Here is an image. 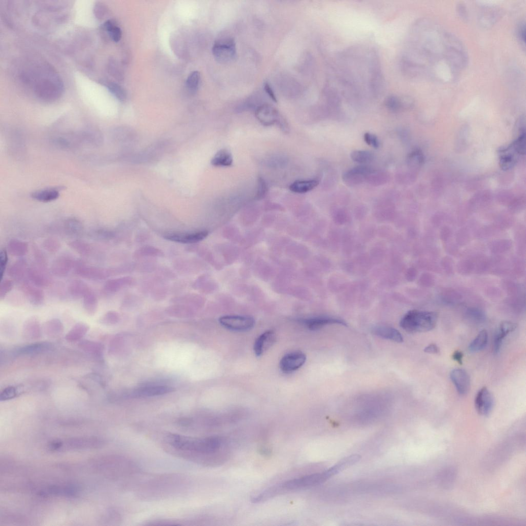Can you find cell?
<instances>
[{"label":"cell","mask_w":526,"mask_h":526,"mask_svg":"<svg viewBox=\"0 0 526 526\" xmlns=\"http://www.w3.org/2000/svg\"><path fill=\"white\" fill-rule=\"evenodd\" d=\"M166 440L179 452L191 453L195 457H208L209 464L222 463L227 457L226 453L221 451L225 441L221 437L196 438L170 433L166 435Z\"/></svg>","instance_id":"cell-1"},{"label":"cell","mask_w":526,"mask_h":526,"mask_svg":"<svg viewBox=\"0 0 526 526\" xmlns=\"http://www.w3.org/2000/svg\"><path fill=\"white\" fill-rule=\"evenodd\" d=\"M329 479L326 471L308 475L270 487L267 489V493L271 498H273L320 485Z\"/></svg>","instance_id":"cell-2"},{"label":"cell","mask_w":526,"mask_h":526,"mask_svg":"<svg viewBox=\"0 0 526 526\" xmlns=\"http://www.w3.org/2000/svg\"><path fill=\"white\" fill-rule=\"evenodd\" d=\"M437 320L438 314L435 312L413 310L402 318L400 325L410 333L424 332L434 329Z\"/></svg>","instance_id":"cell-3"},{"label":"cell","mask_w":526,"mask_h":526,"mask_svg":"<svg viewBox=\"0 0 526 526\" xmlns=\"http://www.w3.org/2000/svg\"><path fill=\"white\" fill-rule=\"evenodd\" d=\"M75 273L78 276L91 280H102L120 273L119 268L105 269L89 266L84 263L76 262L74 267Z\"/></svg>","instance_id":"cell-4"},{"label":"cell","mask_w":526,"mask_h":526,"mask_svg":"<svg viewBox=\"0 0 526 526\" xmlns=\"http://www.w3.org/2000/svg\"><path fill=\"white\" fill-rule=\"evenodd\" d=\"M212 53L214 58L221 64L231 62L236 56L234 40L229 38L218 40L213 46Z\"/></svg>","instance_id":"cell-5"},{"label":"cell","mask_w":526,"mask_h":526,"mask_svg":"<svg viewBox=\"0 0 526 526\" xmlns=\"http://www.w3.org/2000/svg\"><path fill=\"white\" fill-rule=\"evenodd\" d=\"M224 328L234 331H247L253 329L255 324L253 318L249 316L227 315L219 319Z\"/></svg>","instance_id":"cell-6"},{"label":"cell","mask_w":526,"mask_h":526,"mask_svg":"<svg viewBox=\"0 0 526 526\" xmlns=\"http://www.w3.org/2000/svg\"><path fill=\"white\" fill-rule=\"evenodd\" d=\"M27 278L29 282L41 289L47 288L52 282L51 277L46 270L45 264L37 262L29 267Z\"/></svg>","instance_id":"cell-7"},{"label":"cell","mask_w":526,"mask_h":526,"mask_svg":"<svg viewBox=\"0 0 526 526\" xmlns=\"http://www.w3.org/2000/svg\"><path fill=\"white\" fill-rule=\"evenodd\" d=\"M306 361V355L301 352H294L284 355L280 362V368L284 373H291L301 367Z\"/></svg>","instance_id":"cell-8"},{"label":"cell","mask_w":526,"mask_h":526,"mask_svg":"<svg viewBox=\"0 0 526 526\" xmlns=\"http://www.w3.org/2000/svg\"><path fill=\"white\" fill-rule=\"evenodd\" d=\"M373 170L367 166L355 167L342 175L343 182L349 186H355L367 181L369 174Z\"/></svg>","instance_id":"cell-9"},{"label":"cell","mask_w":526,"mask_h":526,"mask_svg":"<svg viewBox=\"0 0 526 526\" xmlns=\"http://www.w3.org/2000/svg\"><path fill=\"white\" fill-rule=\"evenodd\" d=\"M209 232L202 230L193 232H177L165 234L164 238L171 242L182 244H193L204 240Z\"/></svg>","instance_id":"cell-10"},{"label":"cell","mask_w":526,"mask_h":526,"mask_svg":"<svg viewBox=\"0 0 526 526\" xmlns=\"http://www.w3.org/2000/svg\"><path fill=\"white\" fill-rule=\"evenodd\" d=\"M494 405L493 394L486 387L482 388L476 394L475 406L476 411L482 416H488Z\"/></svg>","instance_id":"cell-11"},{"label":"cell","mask_w":526,"mask_h":526,"mask_svg":"<svg viewBox=\"0 0 526 526\" xmlns=\"http://www.w3.org/2000/svg\"><path fill=\"white\" fill-rule=\"evenodd\" d=\"M54 344L49 341L33 343L21 346L13 351L14 356H33L53 351Z\"/></svg>","instance_id":"cell-12"},{"label":"cell","mask_w":526,"mask_h":526,"mask_svg":"<svg viewBox=\"0 0 526 526\" xmlns=\"http://www.w3.org/2000/svg\"><path fill=\"white\" fill-rule=\"evenodd\" d=\"M21 290L32 305L39 306L44 303L45 295L38 287L29 281H24L21 284Z\"/></svg>","instance_id":"cell-13"},{"label":"cell","mask_w":526,"mask_h":526,"mask_svg":"<svg viewBox=\"0 0 526 526\" xmlns=\"http://www.w3.org/2000/svg\"><path fill=\"white\" fill-rule=\"evenodd\" d=\"M76 262L73 258L63 255L56 259L51 266V271L55 276L65 277L72 269H74Z\"/></svg>","instance_id":"cell-14"},{"label":"cell","mask_w":526,"mask_h":526,"mask_svg":"<svg viewBox=\"0 0 526 526\" xmlns=\"http://www.w3.org/2000/svg\"><path fill=\"white\" fill-rule=\"evenodd\" d=\"M22 336L27 341L39 339L41 337V327L38 318L32 316L29 318L24 324Z\"/></svg>","instance_id":"cell-15"},{"label":"cell","mask_w":526,"mask_h":526,"mask_svg":"<svg viewBox=\"0 0 526 526\" xmlns=\"http://www.w3.org/2000/svg\"><path fill=\"white\" fill-rule=\"evenodd\" d=\"M258 120L265 126L273 125L280 121L278 111L268 104H263L258 107L256 112Z\"/></svg>","instance_id":"cell-16"},{"label":"cell","mask_w":526,"mask_h":526,"mask_svg":"<svg viewBox=\"0 0 526 526\" xmlns=\"http://www.w3.org/2000/svg\"><path fill=\"white\" fill-rule=\"evenodd\" d=\"M450 378L461 395L468 393L470 388V379L465 370L460 368L453 369L451 372Z\"/></svg>","instance_id":"cell-17"},{"label":"cell","mask_w":526,"mask_h":526,"mask_svg":"<svg viewBox=\"0 0 526 526\" xmlns=\"http://www.w3.org/2000/svg\"><path fill=\"white\" fill-rule=\"evenodd\" d=\"M306 327L311 330H317L324 327L330 325H341L347 326L346 323L336 318L328 317H318L301 320Z\"/></svg>","instance_id":"cell-18"},{"label":"cell","mask_w":526,"mask_h":526,"mask_svg":"<svg viewBox=\"0 0 526 526\" xmlns=\"http://www.w3.org/2000/svg\"><path fill=\"white\" fill-rule=\"evenodd\" d=\"M29 267L27 261L21 259L16 261L8 268L7 274L11 280L22 283L25 277H27Z\"/></svg>","instance_id":"cell-19"},{"label":"cell","mask_w":526,"mask_h":526,"mask_svg":"<svg viewBox=\"0 0 526 526\" xmlns=\"http://www.w3.org/2000/svg\"><path fill=\"white\" fill-rule=\"evenodd\" d=\"M276 341V335L273 331L268 330L262 333L256 340L254 345V351L257 356L264 354Z\"/></svg>","instance_id":"cell-20"},{"label":"cell","mask_w":526,"mask_h":526,"mask_svg":"<svg viewBox=\"0 0 526 526\" xmlns=\"http://www.w3.org/2000/svg\"><path fill=\"white\" fill-rule=\"evenodd\" d=\"M361 460L362 457L361 456L358 455V454H354V455L342 459L336 464L332 466V467L326 471L330 479V478L333 476L336 475L343 470L351 467V466L361 461Z\"/></svg>","instance_id":"cell-21"},{"label":"cell","mask_w":526,"mask_h":526,"mask_svg":"<svg viewBox=\"0 0 526 526\" xmlns=\"http://www.w3.org/2000/svg\"><path fill=\"white\" fill-rule=\"evenodd\" d=\"M517 328V325L514 323L509 321H504L501 323L499 329L495 334L494 341V352L498 354L501 349L502 343L508 334L515 330Z\"/></svg>","instance_id":"cell-22"},{"label":"cell","mask_w":526,"mask_h":526,"mask_svg":"<svg viewBox=\"0 0 526 526\" xmlns=\"http://www.w3.org/2000/svg\"><path fill=\"white\" fill-rule=\"evenodd\" d=\"M43 329L47 337L55 339L62 335L65 328L61 320L54 318L46 322L43 325Z\"/></svg>","instance_id":"cell-23"},{"label":"cell","mask_w":526,"mask_h":526,"mask_svg":"<svg viewBox=\"0 0 526 526\" xmlns=\"http://www.w3.org/2000/svg\"><path fill=\"white\" fill-rule=\"evenodd\" d=\"M134 279L130 277H124L107 281L103 287L105 292L109 294L115 293L126 287L132 285Z\"/></svg>","instance_id":"cell-24"},{"label":"cell","mask_w":526,"mask_h":526,"mask_svg":"<svg viewBox=\"0 0 526 526\" xmlns=\"http://www.w3.org/2000/svg\"><path fill=\"white\" fill-rule=\"evenodd\" d=\"M373 333L382 338L397 343H402L403 338L401 333L396 329L385 327H376L372 329Z\"/></svg>","instance_id":"cell-25"},{"label":"cell","mask_w":526,"mask_h":526,"mask_svg":"<svg viewBox=\"0 0 526 526\" xmlns=\"http://www.w3.org/2000/svg\"><path fill=\"white\" fill-rule=\"evenodd\" d=\"M89 329V326L85 323L78 322L66 333L65 339L69 343L80 341Z\"/></svg>","instance_id":"cell-26"},{"label":"cell","mask_w":526,"mask_h":526,"mask_svg":"<svg viewBox=\"0 0 526 526\" xmlns=\"http://www.w3.org/2000/svg\"><path fill=\"white\" fill-rule=\"evenodd\" d=\"M91 291L90 287L84 281L75 280L71 281L68 286V292L75 298L84 297Z\"/></svg>","instance_id":"cell-27"},{"label":"cell","mask_w":526,"mask_h":526,"mask_svg":"<svg viewBox=\"0 0 526 526\" xmlns=\"http://www.w3.org/2000/svg\"><path fill=\"white\" fill-rule=\"evenodd\" d=\"M7 251L11 256L21 257L28 253L29 245L25 241L13 239L8 243Z\"/></svg>","instance_id":"cell-28"},{"label":"cell","mask_w":526,"mask_h":526,"mask_svg":"<svg viewBox=\"0 0 526 526\" xmlns=\"http://www.w3.org/2000/svg\"><path fill=\"white\" fill-rule=\"evenodd\" d=\"M78 346L83 352L95 356L101 355L103 350V346L101 343L89 340H81Z\"/></svg>","instance_id":"cell-29"},{"label":"cell","mask_w":526,"mask_h":526,"mask_svg":"<svg viewBox=\"0 0 526 526\" xmlns=\"http://www.w3.org/2000/svg\"><path fill=\"white\" fill-rule=\"evenodd\" d=\"M319 184L317 179L307 181H297L290 187L292 192L296 194H305L315 189Z\"/></svg>","instance_id":"cell-30"},{"label":"cell","mask_w":526,"mask_h":526,"mask_svg":"<svg viewBox=\"0 0 526 526\" xmlns=\"http://www.w3.org/2000/svg\"><path fill=\"white\" fill-rule=\"evenodd\" d=\"M59 191L55 188L46 189L35 191L31 195L32 197L36 200L48 202L58 198Z\"/></svg>","instance_id":"cell-31"},{"label":"cell","mask_w":526,"mask_h":526,"mask_svg":"<svg viewBox=\"0 0 526 526\" xmlns=\"http://www.w3.org/2000/svg\"><path fill=\"white\" fill-rule=\"evenodd\" d=\"M233 163L231 152L227 149L220 150L213 157L211 164L216 166H230Z\"/></svg>","instance_id":"cell-32"},{"label":"cell","mask_w":526,"mask_h":526,"mask_svg":"<svg viewBox=\"0 0 526 526\" xmlns=\"http://www.w3.org/2000/svg\"><path fill=\"white\" fill-rule=\"evenodd\" d=\"M83 298V308L86 312L90 316H94L97 313L98 309V298L97 296L91 291Z\"/></svg>","instance_id":"cell-33"},{"label":"cell","mask_w":526,"mask_h":526,"mask_svg":"<svg viewBox=\"0 0 526 526\" xmlns=\"http://www.w3.org/2000/svg\"><path fill=\"white\" fill-rule=\"evenodd\" d=\"M488 333L484 329L477 334L469 346V350L472 353H475L483 350L487 345Z\"/></svg>","instance_id":"cell-34"},{"label":"cell","mask_w":526,"mask_h":526,"mask_svg":"<svg viewBox=\"0 0 526 526\" xmlns=\"http://www.w3.org/2000/svg\"><path fill=\"white\" fill-rule=\"evenodd\" d=\"M65 230L67 233L73 236H79L84 231L82 223L76 218H70L66 221Z\"/></svg>","instance_id":"cell-35"},{"label":"cell","mask_w":526,"mask_h":526,"mask_svg":"<svg viewBox=\"0 0 526 526\" xmlns=\"http://www.w3.org/2000/svg\"><path fill=\"white\" fill-rule=\"evenodd\" d=\"M136 258L149 257H163L164 254L161 249L151 246L142 247L137 249L134 253Z\"/></svg>","instance_id":"cell-36"},{"label":"cell","mask_w":526,"mask_h":526,"mask_svg":"<svg viewBox=\"0 0 526 526\" xmlns=\"http://www.w3.org/2000/svg\"><path fill=\"white\" fill-rule=\"evenodd\" d=\"M24 392L23 386H9L0 393V400L6 401L18 397Z\"/></svg>","instance_id":"cell-37"},{"label":"cell","mask_w":526,"mask_h":526,"mask_svg":"<svg viewBox=\"0 0 526 526\" xmlns=\"http://www.w3.org/2000/svg\"><path fill=\"white\" fill-rule=\"evenodd\" d=\"M88 235L93 240L98 241H109L115 236V233L113 231L102 229L93 230Z\"/></svg>","instance_id":"cell-38"},{"label":"cell","mask_w":526,"mask_h":526,"mask_svg":"<svg viewBox=\"0 0 526 526\" xmlns=\"http://www.w3.org/2000/svg\"><path fill=\"white\" fill-rule=\"evenodd\" d=\"M69 246L79 255L83 256H89L92 253L93 248L88 243L75 240L69 242Z\"/></svg>","instance_id":"cell-39"},{"label":"cell","mask_w":526,"mask_h":526,"mask_svg":"<svg viewBox=\"0 0 526 526\" xmlns=\"http://www.w3.org/2000/svg\"><path fill=\"white\" fill-rule=\"evenodd\" d=\"M352 160L360 164H366L371 162L374 160V155L367 151L357 150L351 154Z\"/></svg>","instance_id":"cell-40"},{"label":"cell","mask_w":526,"mask_h":526,"mask_svg":"<svg viewBox=\"0 0 526 526\" xmlns=\"http://www.w3.org/2000/svg\"><path fill=\"white\" fill-rule=\"evenodd\" d=\"M105 30L108 32L110 37L115 42L121 39L122 32L120 28L116 26L115 23L111 20L106 21L104 24Z\"/></svg>","instance_id":"cell-41"},{"label":"cell","mask_w":526,"mask_h":526,"mask_svg":"<svg viewBox=\"0 0 526 526\" xmlns=\"http://www.w3.org/2000/svg\"><path fill=\"white\" fill-rule=\"evenodd\" d=\"M385 105L387 108L394 113H397L403 109L400 97L396 95H391L385 100Z\"/></svg>","instance_id":"cell-42"},{"label":"cell","mask_w":526,"mask_h":526,"mask_svg":"<svg viewBox=\"0 0 526 526\" xmlns=\"http://www.w3.org/2000/svg\"><path fill=\"white\" fill-rule=\"evenodd\" d=\"M173 301L174 303L197 305V303L203 301V297L197 294H189L174 297Z\"/></svg>","instance_id":"cell-43"},{"label":"cell","mask_w":526,"mask_h":526,"mask_svg":"<svg viewBox=\"0 0 526 526\" xmlns=\"http://www.w3.org/2000/svg\"><path fill=\"white\" fill-rule=\"evenodd\" d=\"M388 179V175L385 173L373 170L369 174L367 182L369 184L377 186L385 184Z\"/></svg>","instance_id":"cell-44"},{"label":"cell","mask_w":526,"mask_h":526,"mask_svg":"<svg viewBox=\"0 0 526 526\" xmlns=\"http://www.w3.org/2000/svg\"><path fill=\"white\" fill-rule=\"evenodd\" d=\"M43 248L51 254L58 252L61 248V244L56 238L50 237L46 239L43 243Z\"/></svg>","instance_id":"cell-45"},{"label":"cell","mask_w":526,"mask_h":526,"mask_svg":"<svg viewBox=\"0 0 526 526\" xmlns=\"http://www.w3.org/2000/svg\"><path fill=\"white\" fill-rule=\"evenodd\" d=\"M14 281L11 279H2L0 284V300H2L11 291L14 287Z\"/></svg>","instance_id":"cell-46"},{"label":"cell","mask_w":526,"mask_h":526,"mask_svg":"<svg viewBox=\"0 0 526 526\" xmlns=\"http://www.w3.org/2000/svg\"><path fill=\"white\" fill-rule=\"evenodd\" d=\"M200 75L198 71H194L188 76L186 85L187 88L191 91H196L198 87Z\"/></svg>","instance_id":"cell-47"},{"label":"cell","mask_w":526,"mask_h":526,"mask_svg":"<svg viewBox=\"0 0 526 526\" xmlns=\"http://www.w3.org/2000/svg\"><path fill=\"white\" fill-rule=\"evenodd\" d=\"M107 88L119 100H124L126 97L125 90L120 86L114 83H110L107 85Z\"/></svg>","instance_id":"cell-48"},{"label":"cell","mask_w":526,"mask_h":526,"mask_svg":"<svg viewBox=\"0 0 526 526\" xmlns=\"http://www.w3.org/2000/svg\"><path fill=\"white\" fill-rule=\"evenodd\" d=\"M118 319V314L111 311L104 314L99 320V322L102 325L109 326L115 324Z\"/></svg>","instance_id":"cell-49"},{"label":"cell","mask_w":526,"mask_h":526,"mask_svg":"<svg viewBox=\"0 0 526 526\" xmlns=\"http://www.w3.org/2000/svg\"><path fill=\"white\" fill-rule=\"evenodd\" d=\"M8 261V258L7 250L2 249L1 252H0V277H1V280L3 279L4 274L7 268Z\"/></svg>","instance_id":"cell-50"},{"label":"cell","mask_w":526,"mask_h":526,"mask_svg":"<svg viewBox=\"0 0 526 526\" xmlns=\"http://www.w3.org/2000/svg\"><path fill=\"white\" fill-rule=\"evenodd\" d=\"M364 139L367 144L370 147L378 148L380 146L377 137L373 134L366 133L364 135Z\"/></svg>","instance_id":"cell-51"},{"label":"cell","mask_w":526,"mask_h":526,"mask_svg":"<svg viewBox=\"0 0 526 526\" xmlns=\"http://www.w3.org/2000/svg\"><path fill=\"white\" fill-rule=\"evenodd\" d=\"M267 193V186L266 183L261 178L258 179V188L257 197L259 198L264 197Z\"/></svg>","instance_id":"cell-52"},{"label":"cell","mask_w":526,"mask_h":526,"mask_svg":"<svg viewBox=\"0 0 526 526\" xmlns=\"http://www.w3.org/2000/svg\"><path fill=\"white\" fill-rule=\"evenodd\" d=\"M408 160L411 163H421L423 160L422 153L419 151H413L409 155Z\"/></svg>","instance_id":"cell-53"},{"label":"cell","mask_w":526,"mask_h":526,"mask_svg":"<svg viewBox=\"0 0 526 526\" xmlns=\"http://www.w3.org/2000/svg\"><path fill=\"white\" fill-rule=\"evenodd\" d=\"M424 351L428 354H437L439 353V349L436 344H431L427 346Z\"/></svg>","instance_id":"cell-54"},{"label":"cell","mask_w":526,"mask_h":526,"mask_svg":"<svg viewBox=\"0 0 526 526\" xmlns=\"http://www.w3.org/2000/svg\"><path fill=\"white\" fill-rule=\"evenodd\" d=\"M264 89H265V92H266V93L268 95L269 97L270 98V99H272V100L274 101V102H277V98H276V95L274 94V93L273 91L272 90V88L269 86L268 83H265V86H264Z\"/></svg>","instance_id":"cell-55"},{"label":"cell","mask_w":526,"mask_h":526,"mask_svg":"<svg viewBox=\"0 0 526 526\" xmlns=\"http://www.w3.org/2000/svg\"><path fill=\"white\" fill-rule=\"evenodd\" d=\"M463 357V353L459 351L454 352L452 355L453 360L457 362L460 364H462Z\"/></svg>","instance_id":"cell-56"},{"label":"cell","mask_w":526,"mask_h":526,"mask_svg":"<svg viewBox=\"0 0 526 526\" xmlns=\"http://www.w3.org/2000/svg\"><path fill=\"white\" fill-rule=\"evenodd\" d=\"M525 30L526 28L525 24H522L518 30L519 37L521 41L524 42H525Z\"/></svg>","instance_id":"cell-57"},{"label":"cell","mask_w":526,"mask_h":526,"mask_svg":"<svg viewBox=\"0 0 526 526\" xmlns=\"http://www.w3.org/2000/svg\"><path fill=\"white\" fill-rule=\"evenodd\" d=\"M459 9V13L460 14V16H461V17H462L463 18V19H464V20L467 19V11H466V9L464 8V6L462 5H460V6Z\"/></svg>","instance_id":"cell-58"}]
</instances>
